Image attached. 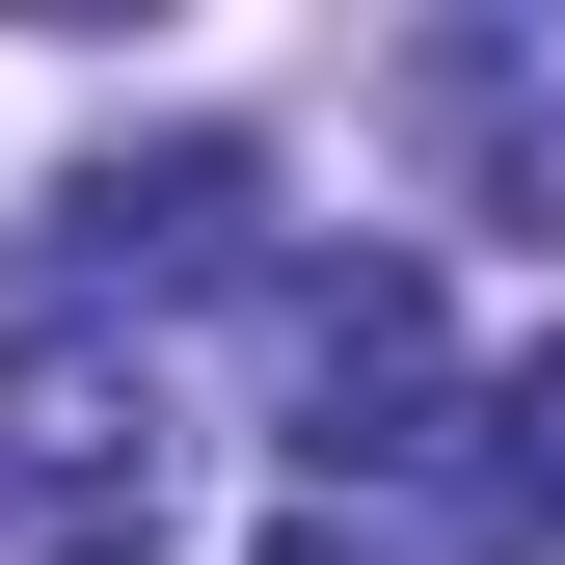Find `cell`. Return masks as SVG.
Listing matches in <instances>:
<instances>
[{
	"label": "cell",
	"instance_id": "obj_1",
	"mask_svg": "<svg viewBox=\"0 0 565 565\" xmlns=\"http://www.w3.org/2000/svg\"><path fill=\"white\" fill-rule=\"evenodd\" d=\"M189 539V404L162 350H108L82 297L0 323V565H162Z\"/></svg>",
	"mask_w": 565,
	"mask_h": 565
},
{
	"label": "cell",
	"instance_id": "obj_5",
	"mask_svg": "<svg viewBox=\"0 0 565 565\" xmlns=\"http://www.w3.org/2000/svg\"><path fill=\"white\" fill-rule=\"evenodd\" d=\"M484 458H512V512L565 539V350H512V377H484Z\"/></svg>",
	"mask_w": 565,
	"mask_h": 565
},
{
	"label": "cell",
	"instance_id": "obj_4",
	"mask_svg": "<svg viewBox=\"0 0 565 565\" xmlns=\"http://www.w3.org/2000/svg\"><path fill=\"white\" fill-rule=\"evenodd\" d=\"M431 135L484 162V216L565 243V54H431Z\"/></svg>",
	"mask_w": 565,
	"mask_h": 565
},
{
	"label": "cell",
	"instance_id": "obj_3",
	"mask_svg": "<svg viewBox=\"0 0 565 565\" xmlns=\"http://www.w3.org/2000/svg\"><path fill=\"white\" fill-rule=\"evenodd\" d=\"M189 269H269V162L243 135H162V162H82L54 189V297H189Z\"/></svg>",
	"mask_w": 565,
	"mask_h": 565
},
{
	"label": "cell",
	"instance_id": "obj_2",
	"mask_svg": "<svg viewBox=\"0 0 565 565\" xmlns=\"http://www.w3.org/2000/svg\"><path fill=\"white\" fill-rule=\"evenodd\" d=\"M512 458H484V404H404V431L297 458V512H269V565H512Z\"/></svg>",
	"mask_w": 565,
	"mask_h": 565
}]
</instances>
